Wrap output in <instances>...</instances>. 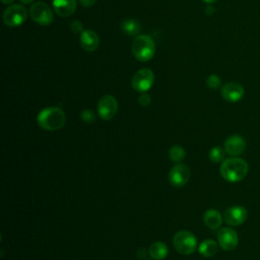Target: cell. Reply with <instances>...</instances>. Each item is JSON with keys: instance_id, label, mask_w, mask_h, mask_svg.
Segmentation results:
<instances>
[{"instance_id": "1", "label": "cell", "mask_w": 260, "mask_h": 260, "mask_svg": "<svg viewBox=\"0 0 260 260\" xmlns=\"http://www.w3.org/2000/svg\"><path fill=\"white\" fill-rule=\"evenodd\" d=\"M249 168L246 160L234 156L225 158L220 166L219 172L221 177L228 182H239L243 180L248 174Z\"/></svg>"}, {"instance_id": "2", "label": "cell", "mask_w": 260, "mask_h": 260, "mask_svg": "<svg viewBox=\"0 0 260 260\" xmlns=\"http://www.w3.org/2000/svg\"><path fill=\"white\" fill-rule=\"evenodd\" d=\"M40 127L45 130L55 131L62 128L66 122V116L62 109L58 107H49L43 109L37 117Z\"/></svg>"}, {"instance_id": "3", "label": "cell", "mask_w": 260, "mask_h": 260, "mask_svg": "<svg viewBox=\"0 0 260 260\" xmlns=\"http://www.w3.org/2000/svg\"><path fill=\"white\" fill-rule=\"evenodd\" d=\"M132 54L140 62L149 61L155 53V44L148 35H138L131 45Z\"/></svg>"}, {"instance_id": "4", "label": "cell", "mask_w": 260, "mask_h": 260, "mask_svg": "<svg viewBox=\"0 0 260 260\" xmlns=\"http://www.w3.org/2000/svg\"><path fill=\"white\" fill-rule=\"evenodd\" d=\"M175 249L182 255H190L197 248V239L189 231H179L173 239Z\"/></svg>"}, {"instance_id": "5", "label": "cell", "mask_w": 260, "mask_h": 260, "mask_svg": "<svg viewBox=\"0 0 260 260\" xmlns=\"http://www.w3.org/2000/svg\"><path fill=\"white\" fill-rule=\"evenodd\" d=\"M29 16L35 22L41 25H49L53 22L54 19V13L50 6L41 1L35 2L30 6Z\"/></svg>"}, {"instance_id": "6", "label": "cell", "mask_w": 260, "mask_h": 260, "mask_svg": "<svg viewBox=\"0 0 260 260\" xmlns=\"http://www.w3.org/2000/svg\"><path fill=\"white\" fill-rule=\"evenodd\" d=\"M27 17V11L24 6L20 4H13L8 6L3 12V21L7 26L15 27L21 25Z\"/></svg>"}, {"instance_id": "7", "label": "cell", "mask_w": 260, "mask_h": 260, "mask_svg": "<svg viewBox=\"0 0 260 260\" xmlns=\"http://www.w3.org/2000/svg\"><path fill=\"white\" fill-rule=\"evenodd\" d=\"M154 82V73L149 68L139 69L132 77V87L139 92H146Z\"/></svg>"}, {"instance_id": "8", "label": "cell", "mask_w": 260, "mask_h": 260, "mask_svg": "<svg viewBox=\"0 0 260 260\" xmlns=\"http://www.w3.org/2000/svg\"><path fill=\"white\" fill-rule=\"evenodd\" d=\"M118 111V102L111 95L106 94L102 96L98 103V113L103 120H111Z\"/></svg>"}, {"instance_id": "9", "label": "cell", "mask_w": 260, "mask_h": 260, "mask_svg": "<svg viewBox=\"0 0 260 260\" xmlns=\"http://www.w3.org/2000/svg\"><path fill=\"white\" fill-rule=\"evenodd\" d=\"M190 169L184 164H177L169 173V181L175 187H183L190 179Z\"/></svg>"}, {"instance_id": "10", "label": "cell", "mask_w": 260, "mask_h": 260, "mask_svg": "<svg viewBox=\"0 0 260 260\" xmlns=\"http://www.w3.org/2000/svg\"><path fill=\"white\" fill-rule=\"evenodd\" d=\"M217 240L220 248L225 251L234 250L239 243L237 233L230 228L220 229L217 233Z\"/></svg>"}, {"instance_id": "11", "label": "cell", "mask_w": 260, "mask_h": 260, "mask_svg": "<svg viewBox=\"0 0 260 260\" xmlns=\"http://www.w3.org/2000/svg\"><path fill=\"white\" fill-rule=\"evenodd\" d=\"M248 216V211L245 207L241 205H236L228 208L224 211L223 219L230 225L242 224Z\"/></svg>"}, {"instance_id": "12", "label": "cell", "mask_w": 260, "mask_h": 260, "mask_svg": "<svg viewBox=\"0 0 260 260\" xmlns=\"http://www.w3.org/2000/svg\"><path fill=\"white\" fill-rule=\"evenodd\" d=\"M220 93L221 96L223 98V100L231 102V103H235L240 101L245 93L244 87L235 81H231L228 82L225 84L222 85L221 89H220Z\"/></svg>"}, {"instance_id": "13", "label": "cell", "mask_w": 260, "mask_h": 260, "mask_svg": "<svg viewBox=\"0 0 260 260\" xmlns=\"http://www.w3.org/2000/svg\"><path fill=\"white\" fill-rule=\"evenodd\" d=\"M246 148V141L240 135H232L224 141V150L232 156L241 154Z\"/></svg>"}, {"instance_id": "14", "label": "cell", "mask_w": 260, "mask_h": 260, "mask_svg": "<svg viewBox=\"0 0 260 260\" xmlns=\"http://www.w3.org/2000/svg\"><path fill=\"white\" fill-rule=\"evenodd\" d=\"M79 41L82 49L87 52L95 51L100 45V38L92 29H84L82 32H80Z\"/></svg>"}, {"instance_id": "15", "label": "cell", "mask_w": 260, "mask_h": 260, "mask_svg": "<svg viewBox=\"0 0 260 260\" xmlns=\"http://www.w3.org/2000/svg\"><path fill=\"white\" fill-rule=\"evenodd\" d=\"M53 8L61 17L70 16L76 9V0H53Z\"/></svg>"}, {"instance_id": "16", "label": "cell", "mask_w": 260, "mask_h": 260, "mask_svg": "<svg viewBox=\"0 0 260 260\" xmlns=\"http://www.w3.org/2000/svg\"><path fill=\"white\" fill-rule=\"evenodd\" d=\"M203 220L206 226L211 230H216L222 223V215L216 209H208L203 215Z\"/></svg>"}, {"instance_id": "17", "label": "cell", "mask_w": 260, "mask_h": 260, "mask_svg": "<svg viewBox=\"0 0 260 260\" xmlns=\"http://www.w3.org/2000/svg\"><path fill=\"white\" fill-rule=\"evenodd\" d=\"M121 29L128 37H137L141 30V24L136 19L127 18L122 21Z\"/></svg>"}, {"instance_id": "18", "label": "cell", "mask_w": 260, "mask_h": 260, "mask_svg": "<svg viewBox=\"0 0 260 260\" xmlns=\"http://www.w3.org/2000/svg\"><path fill=\"white\" fill-rule=\"evenodd\" d=\"M168 246L162 242H154L149 247V255L154 260H162L168 256Z\"/></svg>"}, {"instance_id": "19", "label": "cell", "mask_w": 260, "mask_h": 260, "mask_svg": "<svg viewBox=\"0 0 260 260\" xmlns=\"http://www.w3.org/2000/svg\"><path fill=\"white\" fill-rule=\"evenodd\" d=\"M199 253L204 256V257H212L216 254L217 252V244L210 239H206L205 241H203L199 248Z\"/></svg>"}, {"instance_id": "20", "label": "cell", "mask_w": 260, "mask_h": 260, "mask_svg": "<svg viewBox=\"0 0 260 260\" xmlns=\"http://www.w3.org/2000/svg\"><path fill=\"white\" fill-rule=\"evenodd\" d=\"M186 156L185 149L181 145H174L169 150V157L171 160L175 162L182 161Z\"/></svg>"}, {"instance_id": "21", "label": "cell", "mask_w": 260, "mask_h": 260, "mask_svg": "<svg viewBox=\"0 0 260 260\" xmlns=\"http://www.w3.org/2000/svg\"><path fill=\"white\" fill-rule=\"evenodd\" d=\"M224 154H225L224 148H222L220 146H214L209 150L208 156H209L210 160L213 162H222L225 159Z\"/></svg>"}, {"instance_id": "22", "label": "cell", "mask_w": 260, "mask_h": 260, "mask_svg": "<svg viewBox=\"0 0 260 260\" xmlns=\"http://www.w3.org/2000/svg\"><path fill=\"white\" fill-rule=\"evenodd\" d=\"M221 84V79L216 74H210L206 79V85L210 89H217Z\"/></svg>"}, {"instance_id": "23", "label": "cell", "mask_w": 260, "mask_h": 260, "mask_svg": "<svg viewBox=\"0 0 260 260\" xmlns=\"http://www.w3.org/2000/svg\"><path fill=\"white\" fill-rule=\"evenodd\" d=\"M80 117L81 119L85 122V123H92L94 120H95V115L94 113L91 111V110H88V109H85L81 112L80 114Z\"/></svg>"}, {"instance_id": "24", "label": "cell", "mask_w": 260, "mask_h": 260, "mask_svg": "<svg viewBox=\"0 0 260 260\" xmlns=\"http://www.w3.org/2000/svg\"><path fill=\"white\" fill-rule=\"evenodd\" d=\"M70 29L75 32V34H78V32H82L84 29H83V25H82V22L80 20H77V19H74L71 21L70 23Z\"/></svg>"}, {"instance_id": "25", "label": "cell", "mask_w": 260, "mask_h": 260, "mask_svg": "<svg viewBox=\"0 0 260 260\" xmlns=\"http://www.w3.org/2000/svg\"><path fill=\"white\" fill-rule=\"evenodd\" d=\"M151 102V98L148 93L146 92H142L140 94V96L138 98V103L142 106V107H147Z\"/></svg>"}, {"instance_id": "26", "label": "cell", "mask_w": 260, "mask_h": 260, "mask_svg": "<svg viewBox=\"0 0 260 260\" xmlns=\"http://www.w3.org/2000/svg\"><path fill=\"white\" fill-rule=\"evenodd\" d=\"M98 0H79V3L83 6V7H90L92 5L95 4Z\"/></svg>"}, {"instance_id": "27", "label": "cell", "mask_w": 260, "mask_h": 260, "mask_svg": "<svg viewBox=\"0 0 260 260\" xmlns=\"http://www.w3.org/2000/svg\"><path fill=\"white\" fill-rule=\"evenodd\" d=\"M205 13H206L207 15H212V14L214 13V7L211 6V5L206 6V8H205Z\"/></svg>"}, {"instance_id": "28", "label": "cell", "mask_w": 260, "mask_h": 260, "mask_svg": "<svg viewBox=\"0 0 260 260\" xmlns=\"http://www.w3.org/2000/svg\"><path fill=\"white\" fill-rule=\"evenodd\" d=\"M14 0H1V2L3 3V4H10V3H12Z\"/></svg>"}, {"instance_id": "29", "label": "cell", "mask_w": 260, "mask_h": 260, "mask_svg": "<svg viewBox=\"0 0 260 260\" xmlns=\"http://www.w3.org/2000/svg\"><path fill=\"white\" fill-rule=\"evenodd\" d=\"M34 0H20V2L21 3H23V4H29V3H31Z\"/></svg>"}, {"instance_id": "30", "label": "cell", "mask_w": 260, "mask_h": 260, "mask_svg": "<svg viewBox=\"0 0 260 260\" xmlns=\"http://www.w3.org/2000/svg\"><path fill=\"white\" fill-rule=\"evenodd\" d=\"M203 2H205V3H207V4H211V3H213V2H215L216 0H202Z\"/></svg>"}]
</instances>
